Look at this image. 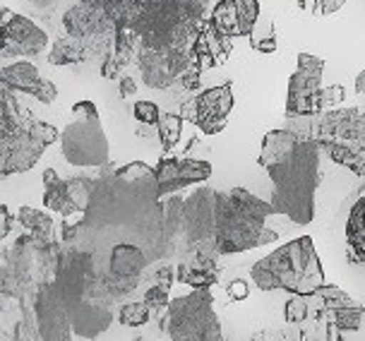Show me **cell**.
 I'll list each match as a JSON object with an SVG mask.
<instances>
[{
  "instance_id": "1",
  "label": "cell",
  "mask_w": 365,
  "mask_h": 341,
  "mask_svg": "<svg viewBox=\"0 0 365 341\" xmlns=\"http://www.w3.org/2000/svg\"><path fill=\"white\" fill-rule=\"evenodd\" d=\"M80 231H125L147 245H161L164 198L159 195L156 168L145 161H130L120 168L101 170Z\"/></svg>"
},
{
  "instance_id": "2",
  "label": "cell",
  "mask_w": 365,
  "mask_h": 341,
  "mask_svg": "<svg viewBox=\"0 0 365 341\" xmlns=\"http://www.w3.org/2000/svg\"><path fill=\"white\" fill-rule=\"evenodd\" d=\"M319 152L322 149L315 140H301L284 161L267 168L274 185L269 198L274 214H284L298 226H308L315 219Z\"/></svg>"
},
{
  "instance_id": "3",
  "label": "cell",
  "mask_w": 365,
  "mask_h": 341,
  "mask_svg": "<svg viewBox=\"0 0 365 341\" xmlns=\"http://www.w3.org/2000/svg\"><path fill=\"white\" fill-rule=\"evenodd\" d=\"M61 130L38 121L15 99V91H0V175L24 173L41 159L46 147L61 142Z\"/></svg>"
},
{
  "instance_id": "4",
  "label": "cell",
  "mask_w": 365,
  "mask_h": 341,
  "mask_svg": "<svg viewBox=\"0 0 365 341\" xmlns=\"http://www.w3.org/2000/svg\"><path fill=\"white\" fill-rule=\"evenodd\" d=\"M250 277L259 291H286L291 296H315L327 286L315 240L310 235L293 238L264 255L250 267Z\"/></svg>"
},
{
  "instance_id": "5",
  "label": "cell",
  "mask_w": 365,
  "mask_h": 341,
  "mask_svg": "<svg viewBox=\"0 0 365 341\" xmlns=\"http://www.w3.org/2000/svg\"><path fill=\"white\" fill-rule=\"evenodd\" d=\"M272 214V202L259 200L245 188L219 193L217 255L247 253L274 243L279 238V231L267 226V219Z\"/></svg>"
},
{
  "instance_id": "6",
  "label": "cell",
  "mask_w": 365,
  "mask_h": 341,
  "mask_svg": "<svg viewBox=\"0 0 365 341\" xmlns=\"http://www.w3.org/2000/svg\"><path fill=\"white\" fill-rule=\"evenodd\" d=\"M312 298L317 300V305L305 303L308 298L301 296L289 300V305H286V322L303 325L308 320L319 322L327 330L329 341H339L341 334L361 330L363 312H365L363 305L356 298H351L349 293H344L339 286L327 284L324 288H319Z\"/></svg>"
},
{
  "instance_id": "7",
  "label": "cell",
  "mask_w": 365,
  "mask_h": 341,
  "mask_svg": "<svg viewBox=\"0 0 365 341\" xmlns=\"http://www.w3.org/2000/svg\"><path fill=\"white\" fill-rule=\"evenodd\" d=\"M171 341H224L210 291H190L171 300L166 310Z\"/></svg>"
},
{
  "instance_id": "8",
  "label": "cell",
  "mask_w": 365,
  "mask_h": 341,
  "mask_svg": "<svg viewBox=\"0 0 365 341\" xmlns=\"http://www.w3.org/2000/svg\"><path fill=\"white\" fill-rule=\"evenodd\" d=\"M219 193L214 188H197L182 202V245L187 253H207L217 258Z\"/></svg>"
},
{
  "instance_id": "9",
  "label": "cell",
  "mask_w": 365,
  "mask_h": 341,
  "mask_svg": "<svg viewBox=\"0 0 365 341\" xmlns=\"http://www.w3.org/2000/svg\"><path fill=\"white\" fill-rule=\"evenodd\" d=\"M61 154L70 166L77 168H103L108 166V137L101 121L77 118L65 126L61 135Z\"/></svg>"
},
{
  "instance_id": "10",
  "label": "cell",
  "mask_w": 365,
  "mask_h": 341,
  "mask_svg": "<svg viewBox=\"0 0 365 341\" xmlns=\"http://www.w3.org/2000/svg\"><path fill=\"white\" fill-rule=\"evenodd\" d=\"M233 108V84L224 82L219 87H210L200 94L182 101L180 116L185 123H192L202 135H219L224 133L228 113Z\"/></svg>"
},
{
  "instance_id": "11",
  "label": "cell",
  "mask_w": 365,
  "mask_h": 341,
  "mask_svg": "<svg viewBox=\"0 0 365 341\" xmlns=\"http://www.w3.org/2000/svg\"><path fill=\"white\" fill-rule=\"evenodd\" d=\"M322 70L324 61L312 54H298L296 72L289 80V94H286V118H315L317 94L322 89Z\"/></svg>"
},
{
  "instance_id": "12",
  "label": "cell",
  "mask_w": 365,
  "mask_h": 341,
  "mask_svg": "<svg viewBox=\"0 0 365 341\" xmlns=\"http://www.w3.org/2000/svg\"><path fill=\"white\" fill-rule=\"evenodd\" d=\"M53 284L61 291L65 303H77V300L87 298L101 284V279L96 277L94 260L89 253L68 250L61 253V258L56 260Z\"/></svg>"
},
{
  "instance_id": "13",
  "label": "cell",
  "mask_w": 365,
  "mask_h": 341,
  "mask_svg": "<svg viewBox=\"0 0 365 341\" xmlns=\"http://www.w3.org/2000/svg\"><path fill=\"white\" fill-rule=\"evenodd\" d=\"M34 322L43 341H73V320L53 281H43L36 288Z\"/></svg>"
},
{
  "instance_id": "14",
  "label": "cell",
  "mask_w": 365,
  "mask_h": 341,
  "mask_svg": "<svg viewBox=\"0 0 365 341\" xmlns=\"http://www.w3.org/2000/svg\"><path fill=\"white\" fill-rule=\"evenodd\" d=\"M312 140L317 144H346V147L365 154V113L361 108H334L322 116H315Z\"/></svg>"
},
{
  "instance_id": "15",
  "label": "cell",
  "mask_w": 365,
  "mask_h": 341,
  "mask_svg": "<svg viewBox=\"0 0 365 341\" xmlns=\"http://www.w3.org/2000/svg\"><path fill=\"white\" fill-rule=\"evenodd\" d=\"M41 243L31 238L29 233L19 235L12 245L10 253H5L3 258V296L5 298H24V293L29 291L31 281H34V267H36V255Z\"/></svg>"
},
{
  "instance_id": "16",
  "label": "cell",
  "mask_w": 365,
  "mask_h": 341,
  "mask_svg": "<svg viewBox=\"0 0 365 341\" xmlns=\"http://www.w3.org/2000/svg\"><path fill=\"white\" fill-rule=\"evenodd\" d=\"M0 39H3V58H34L48 44V34L36 22L8 8H3Z\"/></svg>"
},
{
  "instance_id": "17",
  "label": "cell",
  "mask_w": 365,
  "mask_h": 341,
  "mask_svg": "<svg viewBox=\"0 0 365 341\" xmlns=\"http://www.w3.org/2000/svg\"><path fill=\"white\" fill-rule=\"evenodd\" d=\"M135 63L147 87L166 89L180 82V77L192 68V54H156V51L140 49Z\"/></svg>"
},
{
  "instance_id": "18",
  "label": "cell",
  "mask_w": 365,
  "mask_h": 341,
  "mask_svg": "<svg viewBox=\"0 0 365 341\" xmlns=\"http://www.w3.org/2000/svg\"><path fill=\"white\" fill-rule=\"evenodd\" d=\"M154 168L156 178H159L161 198L180 193L187 185H200V183L210 180L212 175V163L202 159H173V156H164Z\"/></svg>"
},
{
  "instance_id": "19",
  "label": "cell",
  "mask_w": 365,
  "mask_h": 341,
  "mask_svg": "<svg viewBox=\"0 0 365 341\" xmlns=\"http://www.w3.org/2000/svg\"><path fill=\"white\" fill-rule=\"evenodd\" d=\"M0 84L8 91H22L27 96H34L41 103H53L58 96L56 84L38 75V70L29 61L3 65V70H0Z\"/></svg>"
},
{
  "instance_id": "20",
  "label": "cell",
  "mask_w": 365,
  "mask_h": 341,
  "mask_svg": "<svg viewBox=\"0 0 365 341\" xmlns=\"http://www.w3.org/2000/svg\"><path fill=\"white\" fill-rule=\"evenodd\" d=\"M259 17L257 0H219L212 10V22L226 36H250Z\"/></svg>"
},
{
  "instance_id": "21",
  "label": "cell",
  "mask_w": 365,
  "mask_h": 341,
  "mask_svg": "<svg viewBox=\"0 0 365 341\" xmlns=\"http://www.w3.org/2000/svg\"><path fill=\"white\" fill-rule=\"evenodd\" d=\"M231 49H233V39L214 27L212 19H205L197 41L192 46V65H197L202 72L207 68H217V65L226 63Z\"/></svg>"
},
{
  "instance_id": "22",
  "label": "cell",
  "mask_w": 365,
  "mask_h": 341,
  "mask_svg": "<svg viewBox=\"0 0 365 341\" xmlns=\"http://www.w3.org/2000/svg\"><path fill=\"white\" fill-rule=\"evenodd\" d=\"M84 5L94 8L115 27L135 29L142 17L149 15L164 0H82Z\"/></svg>"
},
{
  "instance_id": "23",
  "label": "cell",
  "mask_w": 365,
  "mask_h": 341,
  "mask_svg": "<svg viewBox=\"0 0 365 341\" xmlns=\"http://www.w3.org/2000/svg\"><path fill=\"white\" fill-rule=\"evenodd\" d=\"M175 279L180 284H187L192 291H210L221 279V267L217 265V258L207 253H192L190 260H185L175 270Z\"/></svg>"
},
{
  "instance_id": "24",
  "label": "cell",
  "mask_w": 365,
  "mask_h": 341,
  "mask_svg": "<svg viewBox=\"0 0 365 341\" xmlns=\"http://www.w3.org/2000/svg\"><path fill=\"white\" fill-rule=\"evenodd\" d=\"M137 54H140V36L133 29L115 27L113 46H110V51L101 61V77H106V80H120V70L133 61H137Z\"/></svg>"
},
{
  "instance_id": "25",
  "label": "cell",
  "mask_w": 365,
  "mask_h": 341,
  "mask_svg": "<svg viewBox=\"0 0 365 341\" xmlns=\"http://www.w3.org/2000/svg\"><path fill=\"white\" fill-rule=\"evenodd\" d=\"M68 305L70 320H73V332L80 334L84 339H96L101 332L108 330L110 325V310L99 303H91L89 298L77 300V303Z\"/></svg>"
},
{
  "instance_id": "26",
  "label": "cell",
  "mask_w": 365,
  "mask_h": 341,
  "mask_svg": "<svg viewBox=\"0 0 365 341\" xmlns=\"http://www.w3.org/2000/svg\"><path fill=\"white\" fill-rule=\"evenodd\" d=\"M147 265L149 255L135 243H115L110 250V274L120 279H140Z\"/></svg>"
},
{
  "instance_id": "27",
  "label": "cell",
  "mask_w": 365,
  "mask_h": 341,
  "mask_svg": "<svg viewBox=\"0 0 365 341\" xmlns=\"http://www.w3.org/2000/svg\"><path fill=\"white\" fill-rule=\"evenodd\" d=\"M301 140H303V137L298 133H293V130H289V128L269 130V133L264 135V140H262V149H259V156H257V166L259 168L277 166L279 161H284L286 156L296 149V144Z\"/></svg>"
},
{
  "instance_id": "28",
  "label": "cell",
  "mask_w": 365,
  "mask_h": 341,
  "mask_svg": "<svg viewBox=\"0 0 365 341\" xmlns=\"http://www.w3.org/2000/svg\"><path fill=\"white\" fill-rule=\"evenodd\" d=\"M346 245L349 260L356 265H365V185L361 188V198L354 202L346 219Z\"/></svg>"
},
{
  "instance_id": "29",
  "label": "cell",
  "mask_w": 365,
  "mask_h": 341,
  "mask_svg": "<svg viewBox=\"0 0 365 341\" xmlns=\"http://www.w3.org/2000/svg\"><path fill=\"white\" fill-rule=\"evenodd\" d=\"M43 207L51 209V212L63 214L65 219L77 214V209L68 193V180H63L53 168L43 170Z\"/></svg>"
},
{
  "instance_id": "30",
  "label": "cell",
  "mask_w": 365,
  "mask_h": 341,
  "mask_svg": "<svg viewBox=\"0 0 365 341\" xmlns=\"http://www.w3.org/2000/svg\"><path fill=\"white\" fill-rule=\"evenodd\" d=\"M17 221H19V226L24 228V233L36 238L41 245H56V224L48 214L41 212V209L22 205L17 209Z\"/></svg>"
},
{
  "instance_id": "31",
  "label": "cell",
  "mask_w": 365,
  "mask_h": 341,
  "mask_svg": "<svg viewBox=\"0 0 365 341\" xmlns=\"http://www.w3.org/2000/svg\"><path fill=\"white\" fill-rule=\"evenodd\" d=\"M89 58L91 56H89L87 46H84L80 39L68 36V34H65L63 39H58L48 51V63L51 65H77L82 61H89Z\"/></svg>"
},
{
  "instance_id": "32",
  "label": "cell",
  "mask_w": 365,
  "mask_h": 341,
  "mask_svg": "<svg viewBox=\"0 0 365 341\" xmlns=\"http://www.w3.org/2000/svg\"><path fill=\"white\" fill-rule=\"evenodd\" d=\"M319 149H322L334 163L349 168L354 175L365 180V154L363 152H356V149L346 147V144H336V142H322Z\"/></svg>"
},
{
  "instance_id": "33",
  "label": "cell",
  "mask_w": 365,
  "mask_h": 341,
  "mask_svg": "<svg viewBox=\"0 0 365 341\" xmlns=\"http://www.w3.org/2000/svg\"><path fill=\"white\" fill-rule=\"evenodd\" d=\"M182 123H185V121H182L180 113H164V116H161L156 130H159V142H161V147H164V152H173L175 144L180 142Z\"/></svg>"
},
{
  "instance_id": "34",
  "label": "cell",
  "mask_w": 365,
  "mask_h": 341,
  "mask_svg": "<svg viewBox=\"0 0 365 341\" xmlns=\"http://www.w3.org/2000/svg\"><path fill=\"white\" fill-rule=\"evenodd\" d=\"M68 180V193H70V200L77 212H87L89 207V200L94 195V188H96V178H87V175H75V178H65Z\"/></svg>"
},
{
  "instance_id": "35",
  "label": "cell",
  "mask_w": 365,
  "mask_h": 341,
  "mask_svg": "<svg viewBox=\"0 0 365 341\" xmlns=\"http://www.w3.org/2000/svg\"><path fill=\"white\" fill-rule=\"evenodd\" d=\"M168 291H171V286L168 284H159L156 281L154 286H149L145 291V296H142V303H145L149 310L154 315H161L164 310H168V305H171V296H168Z\"/></svg>"
},
{
  "instance_id": "36",
  "label": "cell",
  "mask_w": 365,
  "mask_h": 341,
  "mask_svg": "<svg viewBox=\"0 0 365 341\" xmlns=\"http://www.w3.org/2000/svg\"><path fill=\"white\" fill-rule=\"evenodd\" d=\"M152 310L142 303H125L120 307V312H118V320H120V325L123 327H145L149 320H152Z\"/></svg>"
},
{
  "instance_id": "37",
  "label": "cell",
  "mask_w": 365,
  "mask_h": 341,
  "mask_svg": "<svg viewBox=\"0 0 365 341\" xmlns=\"http://www.w3.org/2000/svg\"><path fill=\"white\" fill-rule=\"evenodd\" d=\"M346 99V89L341 84H331V87H322L317 94V101H315V108H317V116L327 113V111H334L339 103H344Z\"/></svg>"
},
{
  "instance_id": "38",
  "label": "cell",
  "mask_w": 365,
  "mask_h": 341,
  "mask_svg": "<svg viewBox=\"0 0 365 341\" xmlns=\"http://www.w3.org/2000/svg\"><path fill=\"white\" fill-rule=\"evenodd\" d=\"M133 116L137 123H142V126H159L161 121V108L156 106L154 101H137L133 106Z\"/></svg>"
},
{
  "instance_id": "39",
  "label": "cell",
  "mask_w": 365,
  "mask_h": 341,
  "mask_svg": "<svg viewBox=\"0 0 365 341\" xmlns=\"http://www.w3.org/2000/svg\"><path fill=\"white\" fill-rule=\"evenodd\" d=\"M15 341H43L41 334L36 330V322L31 317L19 320L15 325Z\"/></svg>"
},
{
  "instance_id": "40",
  "label": "cell",
  "mask_w": 365,
  "mask_h": 341,
  "mask_svg": "<svg viewBox=\"0 0 365 341\" xmlns=\"http://www.w3.org/2000/svg\"><path fill=\"white\" fill-rule=\"evenodd\" d=\"M344 5H346V0H315V3H312V15H317V17L334 15Z\"/></svg>"
},
{
  "instance_id": "41",
  "label": "cell",
  "mask_w": 365,
  "mask_h": 341,
  "mask_svg": "<svg viewBox=\"0 0 365 341\" xmlns=\"http://www.w3.org/2000/svg\"><path fill=\"white\" fill-rule=\"evenodd\" d=\"M226 293H228V298H231L233 303H240V300H245L247 296H250V286H247L243 279H236V281H231V284H228Z\"/></svg>"
},
{
  "instance_id": "42",
  "label": "cell",
  "mask_w": 365,
  "mask_h": 341,
  "mask_svg": "<svg viewBox=\"0 0 365 341\" xmlns=\"http://www.w3.org/2000/svg\"><path fill=\"white\" fill-rule=\"evenodd\" d=\"M180 84L187 91H197L200 89V84H202V70L197 68V65H192V68L180 77Z\"/></svg>"
},
{
  "instance_id": "43",
  "label": "cell",
  "mask_w": 365,
  "mask_h": 341,
  "mask_svg": "<svg viewBox=\"0 0 365 341\" xmlns=\"http://www.w3.org/2000/svg\"><path fill=\"white\" fill-rule=\"evenodd\" d=\"M73 113L77 118H91V121H99V111H96L94 101H77V103H73Z\"/></svg>"
},
{
  "instance_id": "44",
  "label": "cell",
  "mask_w": 365,
  "mask_h": 341,
  "mask_svg": "<svg viewBox=\"0 0 365 341\" xmlns=\"http://www.w3.org/2000/svg\"><path fill=\"white\" fill-rule=\"evenodd\" d=\"M15 219L17 216H12L8 212V205H0V238H8V233L15 228Z\"/></svg>"
},
{
  "instance_id": "45",
  "label": "cell",
  "mask_w": 365,
  "mask_h": 341,
  "mask_svg": "<svg viewBox=\"0 0 365 341\" xmlns=\"http://www.w3.org/2000/svg\"><path fill=\"white\" fill-rule=\"evenodd\" d=\"M252 49L257 54H277V36H267L259 39V41H252Z\"/></svg>"
},
{
  "instance_id": "46",
  "label": "cell",
  "mask_w": 365,
  "mask_h": 341,
  "mask_svg": "<svg viewBox=\"0 0 365 341\" xmlns=\"http://www.w3.org/2000/svg\"><path fill=\"white\" fill-rule=\"evenodd\" d=\"M118 87H120V96L125 99V96H135L137 94V82L133 80V77H120L118 80Z\"/></svg>"
},
{
  "instance_id": "47",
  "label": "cell",
  "mask_w": 365,
  "mask_h": 341,
  "mask_svg": "<svg viewBox=\"0 0 365 341\" xmlns=\"http://www.w3.org/2000/svg\"><path fill=\"white\" fill-rule=\"evenodd\" d=\"M29 3L34 5V8H38V10H51L58 0H29Z\"/></svg>"
},
{
  "instance_id": "48",
  "label": "cell",
  "mask_w": 365,
  "mask_h": 341,
  "mask_svg": "<svg viewBox=\"0 0 365 341\" xmlns=\"http://www.w3.org/2000/svg\"><path fill=\"white\" fill-rule=\"evenodd\" d=\"M356 91L358 94H365V70L356 77Z\"/></svg>"
},
{
  "instance_id": "49",
  "label": "cell",
  "mask_w": 365,
  "mask_h": 341,
  "mask_svg": "<svg viewBox=\"0 0 365 341\" xmlns=\"http://www.w3.org/2000/svg\"><path fill=\"white\" fill-rule=\"evenodd\" d=\"M250 341H272V337H269V330H267V332H257V334H252Z\"/></svg>"
},
{
  "instance_id": "50",
  "label": "cell",
  "mask_w": 365,
  "mask_h": 341,
  "mask_svg": "<svg viewBox=\"0 0 365 341\" xmlns=\"http://www.w3.org/2000/svg\"><path fill=\"white\" fill-rule=\"evenodd\" d=\"M133 341H149V339H142V337H137V339H133Z\"/></svg>"
}]
</instances>
